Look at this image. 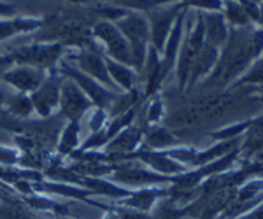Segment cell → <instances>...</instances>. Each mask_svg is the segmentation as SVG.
<instances>
[{"instance_id":"7a4b0ae2","label":"cell","mask_w":263,"mask_h":219,"mask_svg":"<svg viewBox=\"0 0 263 219\" xmlns=\"http://www.w3.org/2000/svg\"><path fill=\"white\" fill-rule=\"evenodd\" d=\"M58 93H60V91H58L57 77H53V81H51V77L46 79V81H42L41 86L33 91L32 104H33V107L37 109V112H39L41 116H48L51 112V109L57 105Z\"/></svg>"},{"instance_id":"ba28073f","label":"cell","mask_w":263,"mask_h":219,"mask_svg":"<svg viewBox=\"0 0 263 219\" xmlns=\"http://www.w3.org/2000/svg\"><path fill=\"white\" fill-rule=\"evenodd\" d=\"M14 12H16L14 6H11V4L0 2V16H12Z\"/></svg>"},{"instance_id":"8992f818","label":"cell","mask_w":263,"mask_h":219,"mask_svg":"<svg viewBox=\"0 0 263 219\" xmlns=\"http://www.w3.org/2000/svg\"><path fill=\"white\" fill-rule=\"evenodd\" d=\"M7 104H9L11 112H12V114H16V116H28L32 112V107H33L32 100L27 98V96H23V93L12 96Z\"/></svg>"},{"instance_id":"52a82bcc","label":"cell","mask_w":263,"mask_h":219,"mask_svg":"<svg viewBox=\"0 0 263 219\" xmlns=\"http://www.w3.org/2000/svg\"><path fill=\"white\" fill-rule=\"evenodd\" d=\"M16 162V154L9 151L7 147H0V163H14Z\"/></svg>"},{"instance_id":"277c9868","label":"cell","mask_w":263,"mask_h":219,"mask_svg":"<svg viewBox=\"0 0 263 219\" xmlns=\"http://www.w3.org/2000/svg\"><path fill=\"white\" fill-rule=\"evenodd\" d=\"M86 109V100L74 84L67 83L62 88V111L70 121H76Z\"/></svg>"},{"instance_id":"8fae6325","label":"cell","mask_w":263,"mask_h":219,"mask_svg":"<svg viewBox=\"0 0 263 219\" xmlns=\"http://www.w3.org/2000/svg\"><path fill=\"white\" fill-rule=\"evenodd\" d=\"M70 2H86V0H70Z\"/></svg>"},{"instance_id":"3957f363","label":"cell","mask_w":263,"mask_h":219,"mask_svg":"<svg viewBox=\"0 0 263 219\" xmlns=\"http://www.w3.org/2000/svg\"><path fill=\"white\" fill-rule=\"evenodd\" d=\"M4 79L20 91H35L42 84V72L30 67H20L4 74Z\"/></svg>"},{"instance_id":"30bf717a","label":"cell","mask_w":263,"mask_h":219,"mask_svg":"<svg viewBox=\"0 0 263 219\" xmlns=\"http://www.w3.org/2000/svg\"><path fill=\"white\" fill-rule=\"evenodd\" d=\"M2 102H4V95H2V91H0V105H2Z\"/></svg>"},{"instance_id":"6da1fadb","label":"cell","mask_w":263,"mask_h":219,"mask_svg":"<svg viewBox=\"0 0 263 219\" xmlns=\"http://www.w3.org/2000/svg\"><path fill=\"white\" fill-rule=\"evenodd\" d=\"M60 56V46L57 44H41L32 48H21L14 53V58L21 63L39 67H51Z\"/></svg>"},{"instance_id":"5b68a950","label":"cell","mask_w":263,"mask_h":219,"mask_svg":"<svg viewBox=\"0 0 263 219\" xmlns=\"http://www.w3.org/2000/svg\"><path fill=\"white\" fill-rule=\"evenodd\" d=\"M41 23H42L41 19H32V18L0 21V41L6 39V37H9V35H12V33L30 32V30H33V28L41 27Z\"/></svg>"},{"instance_id":"9c48e42d","label":"cell","mask_w":263,"mask_h":219,"mask_svg":"<svg viewBox=\"0 0 263 219\" xmlns=\"http://www.w3.org/2000/svg\"><path fill=\"white\" fill-rule=\"evenodd\" d=\"M11 62H12L11 58H2V56H0V74H2L4 70H6L7 67L11 65Z\"/></svg>"}]
</instances>
